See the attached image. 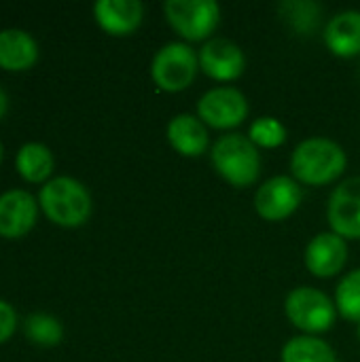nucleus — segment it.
Segmentation results:
<instances>
[{
  "instance_id": "f257e3e1",
  "label": "nucleus",
  "mask_w": 360,
  "mask_h": 362,
  "mask_svg": "<svg viewBox=\"0 0 360 362\" xmlns=\"http://www.w3.org/2000/svg\"><path fill=\"white\" fill-rule=\"evenodd\" d=\"M348 168V155L331 138L314 136L301 140L291 155V174L299 185L327 187L342 178Z\"/></svg>"
},
{
  "instance_id": "f03ea898",
  "label": "nucleus",
  "mask_w": 360,
  "mask_h": 362,
  "mask_svg": "<svg viewBox=\"0 0 360 362\" xmlns=\"http://www.w3.org/2000/svg\"><path fill=\"white\" fill-rule=\"evenodd\" d=\"M38 206L53 225L64 229L83 227L93 210L91 193L72 176H55L45 182L38 193Z\"/></svg>"
},
{
  "instance_id": "7ed1b4c3",
  "label": "nucleus",
  "mask_w": 360,
  "mask_h": 362,
  "mask_svg": "<svg viewBox=\"0 0 360 362\" xmlns=\"http://www.w3.org/2000/svg\"><path fill=\"white\" fill-rule=\"evenodd\" d=\"M214 172L236 189L252 187L261 176V153L248 136L229 132L210 148Z\"/></svg>"
},
{
  "instance_id": "20e7f679",
  "label": "nucleus",
  "mask_w": 360,
  "mask_h": 362,
  "mask_svg": "<svg viewBox=\"0 0 360 362\" xmlns=\"http://www.w3.org/2000/svg\"><path fill=\"white\" fill-rule=\"evenodd\" d=\"M284 314L289 322L303 335H323L337 322L335 301L314 286H297L284 299Z\"/></svg>"
},
{
  "instance_id": "39448f33",
  "label": "nucleus",
  "mask_w": 360,
  "mask_h": 362,
  "mask_svg": "<svg viewBox=\"0 0 360 362\" xmlns=\"http://www.w3.org/2000/svg\"><path fill=\"white\" fill-rule=\"evenodd\" d=\"M199 72L197 51L182 40L166 42L151 62V78L166 93H180L191 87Z\"/></svg>"
},
{
  "instance_id": "423d86ee",
  "label": "nucleus",
  "mask_w": 360,
  "mask_h": 362,
  "mask_svg": "<svg viewBox=\"0 0 360 362\" xmlns=\"http://www.w3.org/2000/svg\"><path fill=\"white\" fill-rule=\"evenodd\" d=\"M166 21L187 42H206L221 23V6L214 0H168Z\"/></svg>"
},
{
  "instance_id": "0eeeda50",
  "label": "nucleus",
  "mask_w": 360,
  "mask_h": 362,
  "mask_svg": "<svg viewBox=\"0 0 360 362\" xmlns=\"http://www.w3.org/2000/svg\"><path fill=\"white\" fill-rule=\"evenodd\" d=\"M250 106L238 87L219 85L208 89L197 102V117L212 129H236L248 119Z\"/></svg>"
},
{
  "instance_id": "6e6552de",
  "label": "nucleus",
  "mask_w": 360,
  "mask_h": 362,
  "mask_svg": "<svg viewBox=\"0 0 360 362\" xmlns=\"http://www.w3.org/2000/svg\"><path fill=\"white\" fill-rule=\"evenodd\" d=\"M303 202V187L293 176L267 178L255 193V210L267 223L291 218Z\"/></svg>"
},
{
  "instance_id": "1a4fd4ad",
  "label": "nucleus",
  "mask_w": 360,
  "mask_h": 362,
  "mask_svg": "<svg viewBox=\"0 0 360 362\" xmlns=\"http://www.w3.org/2000/svg\"><path fill=\"white\" fill-rule=\"evenodd\" d=\"M199 70L216 83H233L246 70V55L240 45L229 38L212 36L197 51Z\"/></svg>"
},
{
  "instance_id": "9d476101",
  "label": "nucleus",
  "mask_w": 360,
  "mask_h": 362,
  "mask_svg": "<svg viewBox=\"0 0 360 362\" xmlns=\"http://www.w3.org/2000/svg\"><path fill=\"white\" fill-rule=\"evenodd\" d=\"M327 221L333 233L348 240H360V176L342 180L329 197Z\"/></svg>"
},
{
  "instance_id": "9b49d317",
  "label": "nucleus",
  "mask_w": 360,
  "mask_h": 362,
  "mask_svg": "<svg viewBox=\"0 0 360 362\" xmlns=\"http://www.w3.org/2000/svg\"><path fill=\"white\" fill-rule=\"evenodd\" d=\"M303 263L314 278H335L348 263V242L333 231L316 233L306 246Z\"/></svg>"
},
{
  "instance_id": "f8f14e48",
  "label": "nucleus",
  "mask_w": 360,
  "mask_h": 362,
  "mask_svg": "<svg viewBox=\"0 0 360 362\" xmlns=\"http://www.w3.org/2000/svg\"><path fill=\"white\" fill-rule=\"evenodd\" d=\"M38 199L23 191L11 189L0 195V238L19 240L28 235L38 221Z\"/></svg>"
},
{
  "instance_id": "ddd939ff",
  "label": "nucleus",
  "mask_w": 360,
  "mask_h": 362,
  "mask_svg": "<svg viewBox=\"0 0 360 362\" xmlns=\"http://www.w3.org/2000/svg\"><path fill=\"white\" fill-rule=\"evenodd\" d=\"M93 17L108 36H129L144 19V4L138 0H98L93 4Z\"/></svg>"
},
{
  "instance_id": "4468645a",
  "label": "nucleus",
  "mask_w": 360,
  "mask_h": 362,
  "mask_svg": "<svg viewBox=\"0 0 360 362\" xmlns=\"http://www.w3.org/2000/svg\"><path fill=\"white\" fill-rule=\"evenodd\" d=\"M166 138L178 155L189 157V159L202 157L210 146L208 127L197 115H191V112H180L172 117L166 127Z\"/></svg>"
},
{
  "instance_id": "2eb2a0df",
  "label": "nucleus",
  "mask_w": 360,
  "mask_h": 362,
  "mask_svg": "<svg viewBox=\"0 0 360 362\" xmlns=\"http://www.w3.org/2000/svg\"><path fill=\"white\" fill-rule=\"evenodd\" d=\"M323 40L327 49L342 59H352L360 55V11L348 8L335 13L327 25Z\"/></svg>"
},
{
  "instance_id": "dca6fc26",
  "label": "nucleus",
  "mask_w": 360,
  "mask_h": 362,
  "mask_svg": "<svg viewBox=\"0 0 360 362\" xmlns=\"http://www.w3.org/2000/svg\"><path fill=\"white\" fill-rule=\"evenodd\" d=\"M38 62V42L19 28L0 30V68L6 72H25Z\"/></svg>"
},
{
  "instance_id": "f3484780",
  "label": "nucleus",
  "mask_w": 360,
  "mask_h": 362,
  "mask_svg": "<svg viewBox=\"0 0 360 362\" xmlns=\"http://www.w3.org/2000/svg\"><path fill=\"white\" fill-rule=\"evenodd\" d=\"M55 159L49 146L40 142H25L15 155L17 174L30 185H45L53 174Z\"/></svg>"
},
{
  "instance_id": "a211bd4d",
  "label": "nucleus",
  "mask_w": 360,
  "mask_h": 362,
  "mask_svg": "<svg viewBox=\"0 0 360 362\" xmlns=\"http://www.w3.org/2000/svg\"><path fill=\"white\" fill-rule=\"evenodd\" d=\"M282 21L299 36H312L320 25L323 8L314 0H284L278 4Z\"/></svg>"
},
{
  "instance_id": "6ab92c4d",
  "label": "nucleus",
  "mask_w": 360,
  "mask_h": 362,
  "mask_svg": "<svg viewBox=\"0 0 360 362\" xmlns=\"http://www.w3.org/2000/svg\"><path fill=\"white\" fill-rule=\"evenodd\" d=\"M280 362H337V354L320 337L297 335L284 344Z\"/></svg>"
},
{
  "instance_id": "aec40b11",
  "label": "nucleus",
  "mask_w": 360,
  "mask_h": 362,
  "mask_svg": "<svg viewBox=\"0 0 360 362\" xmlns=\"http://www.w3.org/2000/svg\"><path fill=\"white\" fill-rule=\"evenodd\" d=\"M25 337L40 348H53L64 339V325L51 314H32L23 322Z\"/></svg>"
},
{
  "instance_id": "412c9836",
  "label": "nucleus",
  "mask_w": 360,
  "mask_h": 362,
  "mask_svg": "<svg viewBox=\"0 0 360 362\" xmlns=\"http://www.w3.org/2000/svg\"><path fill=\"white\" fill-rule=\"evenodd\" d=\"M335 308L337 314L348 320L360 325V267L348 272L335 288Z\"/></svg>"
},
{
  "instance_id": "4be33fe9",
  "label": "nucleus",
  "mask_w": 360,
  "mask_h": 362,
  "mask_svg": "<svg viewBox=\"0 0 360 362\" xmlns=\"http://www.w3.org/2000/svg\"><path fill=\"white\" fill-rule=\"evenodd\" d=\"M248 138L257 148H267V151L269 148H280L289 138V129L280 119H276L272 115H263V117H257L250 123Z\"/></svg>"
},
{
  "instance_id": "5701e85b",
  "label": "nucleus",
  "mask_w": 360,
  "mask_h": 362,
  "mask_svg": "<svg viewBox=\"0 0 360 362\" xmlns=\"http://www.w3.org/2000/svg\"><path fill=\"white\" fill-rule=\"evenodd\" d=\"M17 331V312L11 303L0 299V346L6 344Z\"/></svg>"
},
{
  "instance_id": "b1692460",
  "label": "nucleus",
  "mask_w": 360,
  "mask_h": 362,
  "mask_svg": "<svg viewBox=\"0 0 360 362\" xmlns=\"http://www.w3.org/2000/svg\"><path fill=\"white\" fill-rule=\"evenodd\" d=\"M6 110H8V98H6V91L0 87V121L6 115Z\"/></svg>"
},
{
  "instance_id": "393cba45",
  "label": "nucleus",
  "mask_w": 360,
  "mask_h": 362,
  "mask_svg": "<svg viewBox=\"0 0 360 362\" xmlns=\"http://www.w3.org/2000/svg\"><path fill=\"white\" fill-rule=\"evenodd\" d=\"M2 155H4V151H2V142H0V163H2Z\"/></svg>"
},
{
  "instance_id": "a878e982",
  "label": "nucleus",
  "mask_w": 360,
  "mask_h": 362,
  "mask_svg": "<svg viewBox=\"0 0 360 362\" xmlns=\"http://www.w3.org/2000/svg\"><path fill=\"white\" fill-rule=\"evenodd\" d=\"M356 335H359V339H360V325L356 327Z\"/></svg>"
}]
</instances>
